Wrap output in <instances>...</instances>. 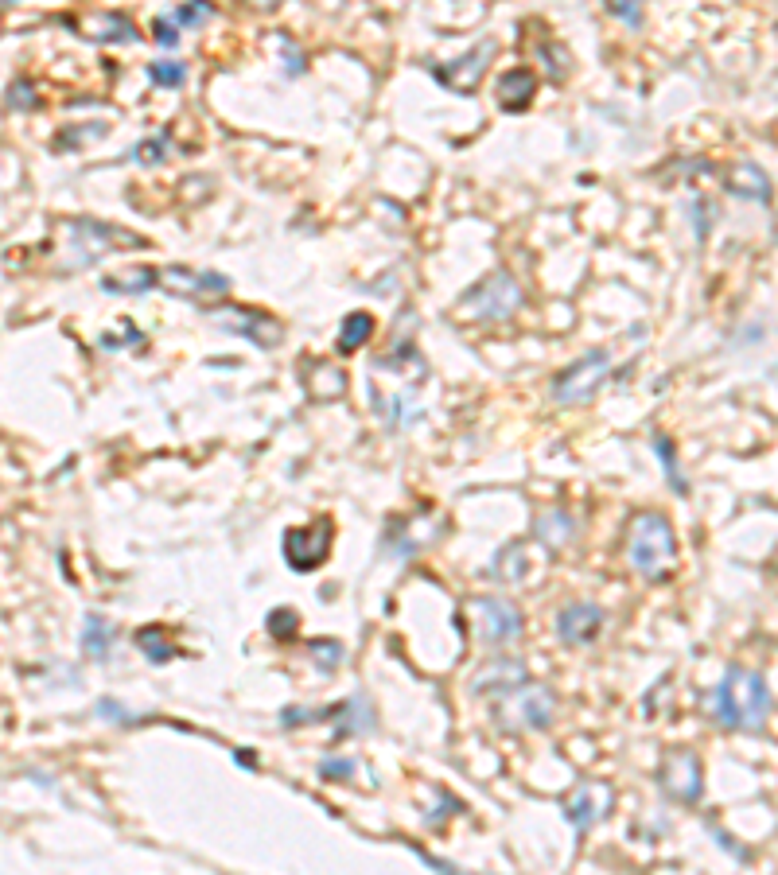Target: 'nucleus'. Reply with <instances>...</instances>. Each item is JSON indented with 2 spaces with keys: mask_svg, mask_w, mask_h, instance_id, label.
<instances>
[{
  "mask_svg": "<svg viewBox=\"0 0 778 875\" xmlns=\"http://www.w3.org/2000/svg\"><path fill=\"white\" fill-rule=\"evenodd\" d=\"M98 716L113 720V724H137V712H125L117 700H98Z\"/></svg>",
  "mask_w": 778,
  "mask_h": 875,
  "instance_id": "obj_37",
  "label": "nucleus"
},
{
  "mask_svg": "<svg viewBox=\"0 0 778 875\" xmlns=\"http://www.w3.org/2000/svg\"><path fill=\"white\" fill-rule=\"evenodd\" d=\"M308 654L323 673H335L343 665V642H327V638H312L308 642Z\"/></svg>",
  "mask_w": 778,
  "mask_h": 875,
  "instance_id": "obj_27",
  "label": "nucleus"
},
{
  "mask_svg": "<svg viewBox=\"0 0 778 875\" xmlns=\"http://www.w3.org/2000/svg\"><path fill=\"white\" fill-rule=\"evenodd\" d=\"M113 638H117V630L109 619L102 615H86V623H82V634H78V642H82V654L86 658H94V662H106L109 650H113Z\"/></svg>",
  "mask_w": 778,
  "mask_h": 875,
  "instance_id": "obj_18",
  "label": "nucleus"
},
{
  "mask_svg": "<svg viewBox=\"0 0 778 875\" xmlns=\"http://www.w3.org/2000/svg\"><path fill=\"white\" fill-rule=\"evenodd\" d=\"M518 681H526V665L514 662V658H498V662H491L487 669L475 673V693H502V689H510Z\"/></svg>",
  "mask_w": 778,
  "mask_h": 875,
  "instance_id": "obj_17",
  "label": "nucleus"
},
{
  "mask_svg": "<svg viewBox=\"0 0 778 875\" xmlns=\"http://www.w3.org/2000/svg\"><path fill=\"white\" fill-rule=\"evenodd\" d=\"M331 553V522L323 518L316 525H300L284 533V557L296 572H312Z\"/></svg>",
  "mask_w": 778,
  "mask_h": 875,
  "instance_id": "obj_9",
  "label": "nucleus"
},
{
  "mask_svg": "<svg viewBox=\"0 0 778 875\" xmlns=\"http://www.w3.org/2000/svg\"><path fill=\"white\" fill-rule=\"evenodd\" d=\"M712 712L724 728L763 732V724L771 716V685L763 681V673L732 665L724 673V681L712 689Z\"/></svg>",
  "mask_w": 778,
  "mask_h": 875,
  "instance_id": "obj_1",
  "label": "nucleus"
},
{
  "mask_svg": "<svg viewBox=\"0 0 778 875\" xmlns=\"http://www.w3.org/2000/svg\"><path fill=\"white\" fill-rule=\"evenodd\" d=\"M125 343H144V335L129 323V339H117V335H102V350H121Z\"/></svg>",
  "mask_w": 778,
  "mask_h": 875,
  "instance_id": "obj_38",
  "label": "nucleus"
},
{
  "mask_svg": "<svg viewBox=\"0 0 778 875\" xmlns=\"http://www.w3.org/2000/svg\"><path fill=\"white\" fill-rule=\"evenodd\" d=\"M627 560L642 580H666L677 560V533L666 514L646 510L631 522V541H627Z\"/></svg>",
  "mask_w": 778,
  "mask_h": 875,
  "instance_id": "obj_2",
  "label": "nucleus"
},
{
  "mask_svg": "<svg viewBox=\"0 0 778 875\" xmlns=\"http://www.w3.org/2000/svg\"><path fill=\"white\" fill-rule=\"evenodd\" d=\"M603 623H607L603 607L580 599V603L561 607V615H557V638H561L565 646H588V642H596L603 634Z\"/></svg>",
  "mask_w": 778,
  "mask_h": 875,
  "instance_id": "obj_11",
  "label": "nucleus"
},
{
  "mask_svg": "<svg viewBox=\"0 0 778 875\" xmlns=\"http://www.w3.org/2000/svg\"><path fill=\"white\" fill-rule=\"evenodd\" d=\"M603 8L615 16V20H623L627 28H642V0H603Z\"/></svg>",
  "mask_w": 778,
  "mask_h": 875,
  "instance_id": "obj_30",
  "label": "nucleus"
},
{
  "mask_svg": "<svg viewBox=\"0 0 778 875\" xmlns=\"http://www.w3.org/2000/svg\"><path fill=\"white\" fill-rule=\"evenodd\" d=\"M102 133H106V125H102V121H94L90 129H71V133H63V137H59V152H67L71 144H86V140H98Z\"/></svg>",
  "mask_w": 778,
  "mask_h": 875,
  "instance_id": "obj_33",
  "label": "nucleus"
},
{
  "mask_svg": "<svg viewBox=\"0 0 778 875\" xmlns=\"http://www.w3.org/2000/svg\"><path fill=\"white\" fill-rule=\"evenodd\" d=\"M176 28H187V32H199V28H207L214 20V4L211 0H183L179 8H172V12H164Z\"/></svg>",
  "mask_w": 778,
  "mask_h": 875,
  "instance_id": "obj_23",
  "label": "nucleus"
},
{
  "mask_svg": "<svg viewBox=\"0 0 778 875\" xmlns=\"http://www.w3.org/2000/svg\"><path fill=\"white\" fill-rule=\"evenodd\" d=\"M475 611V634L487 642V646H506V642H518L522 638V611L510 603V599H498V595H483L471 603Z\"/></svg>",
  "mask_w": 778,
  "mask_h": 875,
  "instance_id": "obj_7",
  "label": "nucleus"
},
{
  "mask_svg": "<svg viewBox=\"0 0 778 875\" xmlns=\"http://www.w3.org/2000/svg\"><path fill=\"white\" fill-rule=\"evenodd\" d=\"M662 786L677 802H697L701 798V759L693 751H673L662 770Z\"/></svg>",
  "mask_w": 778,
  "mask_h": 875,
  "instance_id": "obj_14",
  "label": "nucleus"
},
{
  "mask_svg": "<svg viewBox=\"0 0 778 875\" xmlns=\"http://www.w3.org/2000/svg\"><path fill=\"white\" fill-rule=\"evenodd\" d=\"M611 802H615V794L607 790V786H596V782H580L572 794L565 798V817L568 825L576 829V833H588L596 821H600L603 813H611Z\"/></svg>",
  "mask_w": 778,
  "mask_h": 875,
  "instance_id": "obj_13",
  "label": "nucleus"
},
{
  "mask_svg": "<svg viewBox=\"0 0 778 875\" xmlns=\"http://www.w3.org/2000/svg\"><path fill=\"white\" fill-rule=\"evenodd\" d=\"M214 319H218V327H222V331H230V335H242V339H249L253 347H261V350L281 347V339H284L281 323H277L273 315L253 312V308H222V312L214 315Z\"/></svg>",
  "mask_w": 778,
  "mask_h": 875,
  "instance_id": "obj_10",
  "label": "nucleus"
},
{
  "mask_svg": "<svg viewBox=\"0 0 778 875\" xmlns=\"http://www.w3.org/2000/svg\"><path fill=\"white\" fill-rule=\"evenodd\" d=\"M689 210L697 214V218H693V230H697V238L705 242L708 230H712V203H708V199H693V203H689Z\"/></svg>",
  "mask_w": 778,
  "mask_h": 875,
  "instance_id": "obj_34",
  "label": "nucleus"
},
{
  "mask_svg": "<svg viewBox=\"0 0 778 875\" xmlns=\"http://www.w3.org/2000/svg\"><path fill=\"white\" fill-rule=\"evenodd\" d=\"M495 94H498V105H502L506 113H522V109L533 102V94H537V78H533V70L526 67L506 70V74L498 78Z\"/></svg>",
  "mask_w": 778,
  "mask_h": 875,
  "instance_id": "obj_15",
  "label": "nucleus"
},
{
  "mask_svg": "<svg viewBox=\"0 0 778 875\" xmlns=\"http://www.w3.org/2000/svg\"><path fill=\"white\" fill-rule=\"evenodd\" d=\"M160 284V269L144 265V269H133V273H121V277H106L102 280V292L109 296H144Z\"/></svg>",
  "mask_w": 778,
  "mask_h": 875,
  "instance_id": "obj_20",
  "label": "nucleus"
},
{
  "mask_svg": "<svg viewBox=\"0 0 778 875\" xmlns=\"http://www.w3.org/2000/svg\"><path fill=\"white\" fill-rule=\"evenodd\" d=\"M137 646H141V654L152 665L172 662V658L179 654L176 642L168 638V630H164V627H144V630H137Z\"/></svg>",
  "mask_w": 778,
  "mask_h": 875,
  "instance_id": "obj_22",
  "label": "nucleus"
},
{
  "mask_svg": "<svg viewBox=\"0 0 778 875\" xmlns=\"http://www.w3.org/2000/svg\"><path fill=\"white\" fill-rule=\"evenodd\" d=\"M160 284L176 296H195V300H207V296H226L230 292V277L226 273H207V269H187V265H172V269H160Z\"/></svg>",
  "mask_w": 778,
  "mask_h": 875,
  "instance_id": "obj_12",
  "label": "nucleus"
},
{
  "mask_svg": "<svg viewBox=\"0 0 778 875\" xmlns=\"http://www.w3.org/2000/svg\"><path fill=\"white\" fill-rule=\"evenodd\" d=\"M67 234V261L63 269L74 273V269H90L98 265L106 253H125V249H144V242L137 234L121 230V226H109V222H98V218H71L63 226Z\"/></svg>",
  "mask_w": 778,
  "mask_h": 875,
  "instance_id": "obj_3",
  "label": "nucleus"
},
{
  "mask_svg": "<svg viewBox=\"0 0 778 875\" xmlns=\"http://www.w3.org/2000/svg\"><path fill=\"white\" fill-rule=\"evenodd\" d=\"M557 712V693L541 681H518L510 689H502L495 700V716L506 732H537L549 728Z\"/></svg>",
  "mask_w": 778,
  "mask_h": 875,
  "instance_id": "obj_4",
  "label": "nucleus"
},
{
  "mask_svg": "<svg viewBox=\"0 0 778 875\" xmlns=\"http://www.w3.org/2000/svg\"><path fill=\"white\" fill-rule=\"evenodd\" d=\"M152 39H156L160 47H176L179 28L172 24V20H168V16H156V20H152Z\"/></svg>",
  "mask_w": 778,
  "mask_h": 875,
  "instance_id": "obj_36",
  "label": "nucleus"
},
{
  "mask_svg": "<svg viewBox=\"0 0 778 875\" xmlns=\"http://www.w3.org/2000/svg\"><path fill=\"white\" fill-rule=\"evenodd\" d=\"M572 533H576V522L568 518L565 510H545V514L537 518V541H541L545 549H561V545H568Z\"/></svg>",
  "mask_w": 778,
  "mask_h": 875,
  "instance_id": "obj_21",
  "label": "nucleus"
},
{
  "mask_svg": "<svg viewBox=\"0 0 778 875\" xmlns=\"http://www.w3.org/2000/svg\"><path fill=\"white\" fill-rule=\"evenodd\" d=\"M370 335H374V315H366V312L347 315L343 327H339V350L351 354V350H358L362 343H370Z\"/></svg>",
  "mask_w": 778,
  "mask_h": 875,
  "instance_id": "obj_24",
  "label": "nucleus"
},
{
  "mask_svg": "<svg viewBox=\"0 0 778 875\" xmlns=\"http://www.w3.org/2000/svg\"><path fill=\"white\" fill-rule=\"evenodd\" d=\"M526 296H522V284L514 280V273L495 269L487 280H479L475 288H467L460 296V312L467 319H483V323H498V319H510V315L522 312Z\"/></svg>",
  "mask_w": 778,
  "mask_h": 875,
  "instance_id": "obj_5",
  "label": "nucleus"
},
{
  "mask_svg": "<svg viewBox=\"0 0 778 875\" xmlns=\"http://www.w3.org/2000/svg\"><path fill=\"white\" fill-rule=\"evenodd\" d=\"M331 720H335L339 735L374 732V708H370V700L362 697V693H354V697H347L343 704H335V708H331Z\"/></svg>",
  "mask_w": 778,
  "mask_h": 875,
  "instance_id": "obj_16",
  "label": "nucleus"
},
{
  "mask_svg": "<svg viewBox=\"0 0 778 875\" xmlns=\"http://www.w3.org/2000/svg\"><path fill=\"white\" fill-rule=\"evenodd\" d=\"M148 78L164 90H179L187 82V67L176 63V59H160V63H148Z\"/></svg>",
  "mask_w": 778,
  "mask_h": 875,
  "instance_id": "obj_26",
  "label": "nucleus"
},
{
  "mask_svg": "<svg viewBox=\"0 0 778 875\" xmlns=\"http://www.w3.org/2000/svg\"><path fill=\"white\" fill-rule=\"evenodd\" d=\"M265 627H269V634H273L277 642H288V638H296V630H300V615H296L292 607H277V611H269Z\"/></svg>",
  "mask_w": 778,
  "mask_h": 875,
  "instance_id": "obj_29",
  "label": "nucleus"
},
{
  "mask_svg": "<svg viewBox=\"0 0 778 875\" xmlns=\"http://www.w3.org/2000/svg\"><path fill=\"white\" fill-rule=\"evenodd\" d=\"M164 156H168V137L144 140V144H137V148L129 152V160H144V164H160Z\"/></svg>",
  "mask_w": 778,
  "mask_h": 875,
  "instance_id": "obj_32",
  "label": "nucleus"
},
{
  "mask_svg": "<svg viewBox=\"0 0 778 875\" xmlns=\"http://www.w3.org/2000/svg\"><path fill=\"white\" fill-rule=\"evenodd\" d=\"M8 105H12V109H24V113H28V109H39L36 86H32L28 78H16V82L8 86Z\"/></svg>",
  "mask_w": 778,
  "mask_h": 875,
  "instance_id": "obj_31",
  "label": "nucleus"
},
{
  "mask_svg": "<svg viewBox=\"0 0 778 875\" xmlns=\"http://www.w3.org/2000/svg\"><path fill=\"white\" fill-rule=\"evenodd\" d=\"M495 51H498L495 39H483V43H475L467 55H460L456 63H448V67H432V74H436V82H444L452 94L471 98V94L479 90V82H483L487 67H491Z\"/></svg>",
  "mask_w": 778,
  "mask_h": 875,
  "instance_id": "obj_8",
  "label": "nucleus"
},
{
  "mask_svg": "<svg viewBox=\"0 0 778 875\" xmlns=\"http://www.w3.org/2000/svg\"><path fill=\"white\" fill-rule=\"evenodd\" d=\"M654 452H658V459H662V467H666V479H670V487L673 494H689V479L681 475V467H677V452H673V444L666 440V436H654Z\"/></svg>",
  "mask_w": 778,
  "mask_h": 875,
  "instance_id": "obj_25",
  "label": "nucleus"
},
{
  "mask_svg": "<svg viewBox=\"0 0 778 875\" xmlns=\"http://www.w3.org/2000/svg\"><path fill=\"white\" fill-rule=\"evenodd\" d=\"M607 370H611V358L603 350H588L584 358H576L565 374L557 378L553 397L561 405H588L600 393V385L607 382Z\"/></svg>",
  "mask_w": 778,
  "mask_h": 875,
  "instance_id": "obj_6",
  "label": "nucleus"
},
{
  "mask_svg": "<svg viewBox=\"0 0 778 875\" xmlns=\"http://www.w3.org/2000/svg\"><path fill=\"white\" fill-rule=\"evenodd\" d=\"M284 51H288V74H304V55H300V51L292 55V47H288V43H284Z\"/></svg>",
  "mask_w": 778,
  "mask_h": 875,
  "instance_id": "obj_39",
  "label": "nucleus"
},
{
  "mask_svg": "<svg viewBox=\"0 0 778 875\" xmlns=\"http://www.w3.org/2000/svg\"><path fill=\"white\" fill-rule=\"evenodd\" d=\"M417 417H421V405H417L413 393H401V397L389 401V413H386L389 428H405V424H413Z\"/></svg>",
  "mask_w": 778,
  "mask_h": 875,
  "instance_id": "obj_28",
  "label": "nucleus"
},
{
  "mask_svg": "<svg viewBox=\"0 0 778 875\" xmlns=\"http://www.w3.org/2000/svg\"><path fill=\"white\" fill-rule=\"evenodd\" d=\"M253 4H257V8H277L281 0H253Z\"/></svg>",
  "mask_w": 778,
  "mask_h": 875,
  "instance_id": "obj_40",
  "label": "nucleus"
},
{
  "mask_svg": "<svg viewBox=\"0 0 778 875\" xmlns=\"http://www.w3.org/2000/svg\"><path fill=\"white\" fill-rule=\"evenodd\" d=\"M354 770H358L354 759H323V763H319V774H323V778H335V782H347Z\"/></svg>",
  "mask_w": 778,
  "mask_h": 875,
  "instance_id": "obj_35",
  "label": "nucleus"
},
{
  "mask_svg": "<svg viewBox=\"0 0 778 875\" xmlns=\"http://www.w3.org/2000/svg\"><path fill=\"white\" fill-rule=\"evenodd\" d=\"M728 191L732 195H740V199H755V203H767L771 199V179L763 175V168L759 164H740L736 172H732V179H728Z\"/></svg>",
  "mask_w": 778,
  "mask_h": 875,
  "instance_id": "obj_19",
  "label": "nucleus"
}]
</instances>
